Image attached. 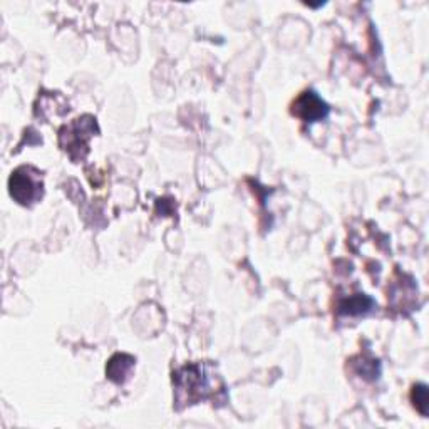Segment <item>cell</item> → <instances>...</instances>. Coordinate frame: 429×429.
<instances>
[{
	"mask_svg": "<svg viewBox=\"0 0 429 429\" xmlns=\"http://www.w3.org/2000/svg\"><path fill=\"white\" fill-rule=\"evenodd\" d=\"M32 168L15 169L8 179V188H11V196L17 203L30 205L36 203L42 198V181L39 178V173H30Z\"/></svg>",
	"mask_w": 429,
	"mask_h": 429,
	"instance_id": "1",
	"label": "cell"
},
{
	"mask_svg": "<svg viewBox=\"0 0 429 429\" xmlns=\"http://www.w3.org/2000/svg\"><path fill=\"white\" fill-rule=\"evenodd\" d=\"M374 307V300L364 293H356V295L349 297V299L340 300L339 314L342 315H361L371 312Z\"/></svg>",
	"mask_w": 429,
	"mask_h": 429,
	"instance_id": "4",
	"label": "cell"
},
{
	"mask_svg": "<svg viewBox=\"0 0 429 429\" xmlns=\"http://www.w3.org/2000/svg\"><path fill=\"white\" fill-rule=\"evenodd\" d=\"M134 357L128 356V354H116L115 357H111V361L106 366V374L108 378L115 383H124L131 369L134 367Z\"/></svg>",
	"mask_w": 429,
	"mask_h": 429,
	"instance_id": "3",
	"label": "cell"
},
{
	"mask_svg": "<svg viewBox=\"0 0 429 429\" xmlns=\"http://www.w3.org/2000/svg\"><path fill=\"white\" fill-rule=\"evenodd\" d=\"M292 113L305 122H315L329 115V106L312 91H305L293 101Z\"/></svg>",
	"mask_w": 429,
	"mask_h": 429,
	"instance_id": "2",
	"label": "cell"
},
{
	"mask_svg": "<svg viewBox=\"0 0 429 429\" xmlns=\"http://www.w3.org/2000/svg\"><path fill=\"white\" fill-rule=\"evenodd\" d=\"M411 399H413L416 409L419 411L423 416L428 414V406H429V394L428 388L424 384H418V386L413 388V392H411Z\"/></svg>",
	"mask_w": 429,
	"mask_h": 429,
	"instance_id": "5",
	"label": "cell"
}]
</instances>
